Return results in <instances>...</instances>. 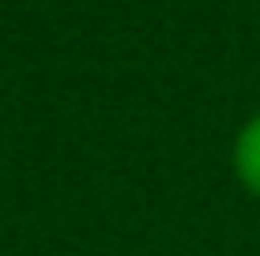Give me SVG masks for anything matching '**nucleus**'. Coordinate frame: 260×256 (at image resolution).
Masks as SVG:
<instances>
[{"instance_id":"f257e3e1","label":"nucleus","mask_w":260,"mask_h":256,"mask_svg":"<svg viewBox=\"0 0 260 256\" xmlns=\"http://www.w3.org/2000/svg\"><path fill=\"white\" fill-rule=\"evenodd\" d=\"M234 170H238L241 185H245L253 196H260V113L238 132V143H234Z\"/></svg>"}]
</instances>
